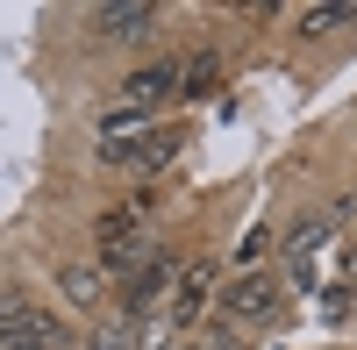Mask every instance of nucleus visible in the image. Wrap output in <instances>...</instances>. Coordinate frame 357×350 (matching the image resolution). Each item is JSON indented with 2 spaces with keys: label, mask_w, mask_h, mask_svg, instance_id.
<instances>
[{
  "label": "nucleus",
  "mask_w": 357,
  "mask_h": 350,
  "mask_svg": "<svg viewBox=\"0 0 357 350\" xmlns=\"http://www.w3.org/2000/svg\"><path fill=\"white\" fill-rule=\"evenodd\" d=\"M151 29H158L151 0H100L93 8V36H107V43H136V36H151Z\"/></svg>",
  "instance_id": "obj_1"
},
{
  "label": "nucleus",
  "mask_w": 357,
  "mask_h": 350,
  "mask_svg": "<svg viewBox=\"0 0 357 350\" xmlns=\"http://www.w3.org/2000/svg\"><path fill=\"white\" fill-rule=\"evenodd\" d=\"M279 307H286V286L264 279V272H243L229 286V314H236V322H272Z\"/></svg>",
  "instance_id": "obj_2"
},
{
  "label": "nucleus",
  "mask_w": 357,
  "mask_h": 350,
  "mask_svg": "<svg viewBox=\"0 0 357 350\" xmlns=\"http://www.w3.org/2000/svg\"><path fill=\"white\" fill-rule=\"evenodd\" d=\"M172 93H178V65H136V72L122 79V107H136V114L165 107Z\"/></svg>",
  "instance_id": "obj_3"
},
{
  "label": "nucleus",
  "mask_w": 357,
  "mask_h": 350,
  "mask_svg": "<svg viewBox=\"0 0 357 350\" xmlns=\"http://www.w3.org/2000/svg\"><path fill=\"white\" fill-rule=\"evenodd\" d=\"M172 279H178V265H172V250H158V257H151V265H143V272H136V286H129V307H136V314H143V307H158Z\"/></svg>",
  "instance_id": "obj_4"
},
{
  "label": "nucleus",
  "mask_w": 357,
  "mask_h": 350,
  "mask_svg": "<svg viewBox=\"0 0 357 350\" xmlns=\"http://www.w3.org/2000/svg\"><path fill=\"white\" fill-rule=\"evenodd\" d=\"M57 286H65V300L93 307V300H100V286H107V272H100V265H65V272H57Z\"/></svg>",
  "instance_id": "obj_5"
},
{
  "label": "nucleus",
  "mask_w": 357,
  "mask_h": 350,
  "mask_svg": "<svg viewBox=\"0 0 357 350\" xmlns=\"http://www.w3.org/2000/svg\"><path fill=\"white\" fill-rule=\"evenodd\" d=\"M178 143H186V136H178V129H158L151 143H136V151H129V165H136V172H165V165H172V151H178Z\"/></svg>",
  "instance_id": "obj_6"
},
{
  "label": "nucleus",
  "mask_w": 357,
  "mask_h": 350,
  "mask_svg": "<svg viewBox=\"0 0 357 350\" xmlns=\"http://www.w3.org/2000/svg\"><path fill=\"white\" fill-rule=\"evenodd\" d=\"M215 79H222V57L215 50H193L186 65H178V93H207Z\"/></svg>",
  "instance_id": "obj_7"
},
{
  "label": "nucleus",
  "mask_w": 357,
  "mask_h": 350,
  "mask_svg": "<svg viewBox=\"0 0 357 350\" xmlns=\"http://www.w3.org/2000/svg\"><path fill=\"white\" fill-rule=\"evenodd\" d=\"M93 350H143V329L129 322V314H114V322L93 329Z\"/></svg>",
  "instance_id": "obj_8"
},
{
  "label": "nucleus",
  "mask_w": 357,
  "mask_h": 350,
  "mask_svg": "<svg viewBox=\"0 0 357 350\" xmlns=\"http://www.w3.org/2000/svg\"><path fill=\"white\" fill-rule=\"evenodd\" d=\"M193 350H243V343H236L229 329H200V336H193Z\"/></svg>",
  "instance_id": "obj_9"
}]
</instances>
